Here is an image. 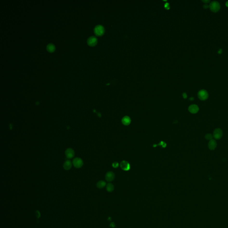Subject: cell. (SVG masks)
Masks as SVG:
<instances>
[{
	"label": "cell",
	"mask_w": 228,
	"mask_h": 228,
	"mask_svg": "<svg viewBox=\"0 0 228 228\" xmlns=\"http://www.w3.org/2000/svg\"><path fill=\"white\" fill-rule=\"evenodd\" d=\"M106 189L108 192H112L114 189V186L112 184L109 183L107 185Z\"/></svg>",
	"instance_id": "obj_16"
},
{
	"label": "cell",
	"mask_w": 228,
	"mask_h": 228,
	"mask_svg": "<svg viewBox=\"0 0 228 228\" xmlns=\"http://www.w3.org/2000/svg\"><path fill=\"white\" fill-rule=\"evenodd\" d=\"M72 163L75 168L77 169H80L83 166V160L80 158H75L73 160Z\"/></svg>",
	"instance_id": "obj_3"
},
{
	"label": "cell",
	"mask_w": 228,
	"mask_h": 228,
	"mask_svg": "<svg viewBox=\"0 0 228 228\" xmlns=\"http://www.w3.org/2000/svg\"><path fill=\"white\" fill-rule=\"evenodd\" d=\"M97 43V39L95 36H91L87 39V43L90 46H95Z\"/></svg>",
	"instance_id": "obj_8"
},
{
	"label": "cell",
	"mask_w": 228,
	"mask_h": 228,
	"mask_svg": "<svg viewBox=\"0 0 228 228\" xmlns=\"http://www.w3.org/2000/svg\"><path fill=\"white\" fill-rule=\"evenodd\" d=\"M198 98L202 101L206 100L208 97V94L207 91L204 89H202L199 91L198 93Z\"/></svg>",
	"instance_id": "obj_4"
},
{
	"label": "cell",
	"mask_w": 228,
	"mask_h": 228,
	"mask_svg": "<svg viewBox=\"0 0 228 228\" xmlns=\"http://www.w3.org/2000/svg\"><path fill=\"white\" fill-rule=\"evenodd\" d=\"M189 99L190 100H193L194 99V98H193V97H191V98H190Z\"/></svg>",
	"instance_id": "obj_25"
},
{
	"label": "cell",
	"mask_w": 228,
	"mask_h": 228,
	"mask_svg": "<svg viewBox=\"0 0 228 228\" xmlns=\"http://www.w3.org/2000/svg\"><path fill=\"white\" fill-rule=\"evenodd\" d=\"M164 7H165V9H170V5H169V3H166L164 5Z\"/></svg>",
	"instance_id": "obj_19"
},
{
	"label": "cell",
	"mask_w": 228,
	"mask_h": 228,
	"mask_svg": "<svg viewBox=\"0 0 228 228\" xmlns=\"http://www.w3.org/2000/svg\"><path fill=\"white\" fill-rule=\"evenodd\" d=\"M120 166L122 169L124 171H128L130 169V164L126 161L124 160L122 161L120 164Z\"/></svg>",
	"instance_id": "obj_7"
},
{
	"label": "cell",
	"mask_w": 228,
	"mask_h": 228,
	"mask_svg": "<svg viewBox=\"0 0 228 228\" xmlns=\"http://www.w3.org/2000/svg\"><path fill=\"white\" fill-rule=\"evenodd\" d=\"M131 122L130 118L128 116H125L122 119V123L125 126H128L130 124Z\"/></svg>",
	"instance_id": "obj_13"
},
{
	"label": "cell",
	"mask_w": 228,
	"mask_h": 228,
	"mask_svg": "<svg viewBox=\"0 0 228 228\" xmlns=\"http://www.w3.org/2000/svg\"><path fill=\"white\" fill-rule=\"evenodd\" d=\"M183 97L184 98H186L187 97V95L185 93H184L183 94Z\"/></svg>",
	"instance_id": "obj_22"
},
{
	"label": "cell",
	"mask_w": 228,
	"mask_h": 228,
	"mask_svg": "<svg viewBox=\"0 0 228 228\" xmlns=\"http://www.w3.org/2000/svg\"><path fill=\"white\" fill-rule=\"evenodd\" d=\"M106 182L103 181H98L97 183V187L98 189H103L104 187L106 186Z\"/></svg>",
	"instance_id": "obj_15"
},
{
	"label": "cell",
	"mask_w": 228,
	"mask_h": 228,
	"mask_svg": "<svg viewBox=\"0 0 228 228\" xmlns=\"http://www.w3.org/2000/svg\"><path fill=\"white\" fill-rule=\"evenodd\" d=\"M217 147V143L215 139H212L208 143V147L210 150H214Z\"/></svg>",
	"instance_id": "obj_10"
},
{
	"label": "cell",
	"mask_w": 228,
	"mask_h": 228,
	"mask_svg": "<svg viewBox=\"0 0 228 228\" xmlns=\"http://www.w3.org/2000/svg\"><path fill=\"white\" fill-rule=\"evenodd\" d=\"M204 137H205V139L210 141L211 140L213 139V135H212L211 134H207L205 135Z\"/></svg>",
	"instance_id": "obj_17"
},
{
	"label": "cell",
	"mask_w": 228,
	"mask_h": 228,
	"mask_svg": "<svg viewBox=\"0 0 228 228\" xmlns=\"http://www.w3.org/2000/svg\"><path fill=\"white\" fill-rule=\"evenodd\" d=\"M65 156L68 159H72L74 156V150L71 148H68L66 149L65 151Z\"/></svg>",
	"instance_id": "obj_6"
},
{
	"label": "cell",
	"mask_w": 228,
	"mask_h": 228,
	"mask_svg": "<svg viewBox=\"0 0 228 228\" xmlns=\"http://www.w3.org/2000/svg\"><path fill=\"white\" fill-rule=\"evenodd\" d=\"M208 7H209V6L207 4H204V5L203 6V8H204V9H207Z\"/></svg>",
	"instance_id": "obj_20"
},
{
	"label": "cell",
	"mask_w": 228,
	"mask_h": 228,
	"mask_svg": "<svg viewBox=\"0 0 228 228\" xmlns=\"http://www.w3.org/2000/svg\"><path fill=\"white\" fill-rule=\"evenodd\" d=\"M222 49H220L219 51H218V53H219V54H221V53H222Z\"/></svg>",
	"instance_id": "obj_23"
},
{
	"label": "cell",
	"mask_w": 228,
	"mask_h": 228,
	"mask_svg": "<svg viewBox=\"0 0 228 228\" xmlns=\"http://www.w3.org/2000/svg\"><path fill=\"white\" fill-rule=\"evenodd\" d=\"M94 32L95 35L98 36L103 35L105 32L104 27L100 25H97L94 28Z\"/></svg>",
	"instance_id": "obj_2"
},
{
	"label": "cell",
	"mask_w": 228,
	"mask_h": 228,
	"mask_svg": "<svg viewBox=\"0 0 228 228\" xmlns=\"http://www.w3.org/2000/svg\"><path fill=\"white\" fill-rule=\"evenodd\" d=\"M46 49L48 51L50 52H53L55 50V46L52 43H50L48 44L46 46Z\"/></svg>",
	"instance_id": "obj_14"
},
{
	"label": "cell",
	"mask_w": 228,
	"mask_h": 228,
	"mask_svg": "<svg viewBox=\"0 0 228 228\" xmlns=\"http://www.w3.org/2000/svg\"><path fill=\"white\" fill-rule=\"evenodd\" d=\"M209 7L212 11L216 12L218 11L220 9V4L218 1L214 0L211 2Z\"/></svg>",
	"instance_id": "obj_1"
},
{
	"label": "cell",
	"mask_w": 228,
	"mask_h": 228,
	"mask_svg": "<svg viewBox=\"0 0 228 228\" xmlns=\"http://www.w3.org/2000/svg\"><path fill=\"white\" fill-rule=\"evenodd\" d=\"M112 166L114 168H116L118 166V163L117 162H114L112 163Z\"/></svg>",
	"instance_id": "obj_18"
},
{
	"label": "cell",
	"mask_w": 228,
	"mask_h": 228,
	"mask_svg": "<svg viewBox=\"0 0 228 228\" xmlns=\"http://www.w3.org/2000/svg\"><path fill=\"white\" fill-rule=\"evenodd\" d=\"M202 1L205 3H209L210 2L209 0H202Z\"/></svg>",
	"instance_id": "obj_21"
},
{
	"label": "cell",
	"mask_w": 228,
	"mask_h": 228,
	"mask_svg": "<svg viewBox=\"0 0 228 228\" xmlns=\"http://www.w3.org/2000/svg\"><path fill=\"white\" fill-rule=\"evenodd\" d=\"M199 108L197 105L192 104L189 107V111L192 114H196L198 112Z\"/></svg>",
	"instance_id": "obj_9"
},
{
	"label": "cell",
	"mask_w": 228,
	"mask_h": 228,
	"mask_svg": "<svg viewBox=\"0 0 228 228\" xmlns=\"http://www.w3.org/2000/svg\"><path fill=\"white\" fill-rule=\"evenodd\" d=\"M72 163L71 161L69 160H67L65 161L63 163V168L65 170H69L71 169L72 166Z\"/></svg>",
	"instance_id": "obj_12"
},
{
	"label": "cell",
	"mask_w": 228,
	"mask_h": 228,
	"mask_svg": "<svg viewBox=\"0 0 228 228\" xmlns=\"http://www.w3.org/2000/svg\"><path fill=\"white\" fill-rule=\"evenodd\" d=\"M225 5H226V6H227V7H228V0L226 2V3H225Z\"/></svg>",
	"instance_id": "obj_24"
},
{
	"label": "cell",
	"mask_w": 228,
	"mask_h": 228,
	"mask_svg": "<svg viewBox=\"0 0 228 228\" xmlns=\"http://www.w3.org/2000/svg\"><path fill=\"white\" fill-rule=\"evenodd\" d=\"M213 138L216 139H220L222 138L223 136V131L220 128L215 129L213 132Z\"/></svg>",
	"instance_id": "obj_5"
},
{
	"label": "cell",
	"mask_w": 228,
	"mask_h": 228,
	"mask_svg": "<svg viewBox=\"0 0 228 228\" xmlns=\"http://www.w3.org/2000/svg\"><path fill=\"white\" fill-rule=\"evenodd\" d=\"M115 176V174L113 172H107L105 176V179L107 181L111 182L114 180Z\"/></svg>",
	"instance_id": "obj_11"
}]
</instances>
